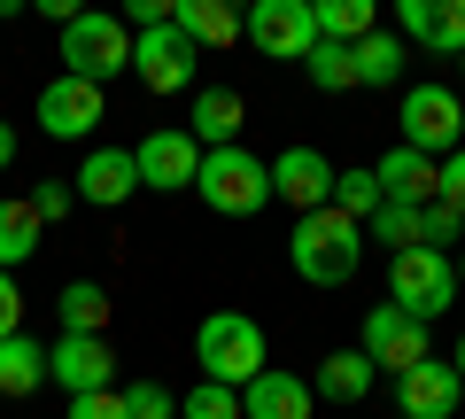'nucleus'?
I'll use <instances>...</instances> for the list:
<instances>
[{"instance_id": "21", "label": "nucleus", "mask_w": 465, "mask_h": 419, "mask_svg": "<svg viewBox=\"0 0 465 419\" xmlns=\"http://www.w3.org/2000/svg\"><path fill=\"white\" fill-rule=\"evenodd\" d=\"M54 319H63V334H109V287L70 280L63 295H54Z\"/></svg>"}, {"instance_id": "33", "label": "nucleus", "mask_w": 465, "mask_h": 419, "mask_svg": "<svg viewBox=\"0 0 465 419\" xmlns=\"http://www.w3.org/2000/svg\"><path fill=\"white\" fill-rule=\"evenodd\" d=\"M63 419H133V412H124V388H94V396H70Z\"/></svg>"}, {"instance_id": "1", "label": "nucleus", "mask_w": 465, "mask_h": 419, "mask_svg": "<svg viewBox=\"0 0 465 419\" xmlns=\"http://www.w3.org/2000/svg\"><path fill=\"white\" fill-rule=\"evenodd\" d=\"M287 256H295V280H311V287H349V280H357V264H365V225L341 218V210L326 202V210L295 218Z\"/></svg>"}, {"instance_id": "6", "label": "nucleus", "mask_w": 465, "mask_h": 419, "mask_svg": "<svg viewBox=\"0 0 465 419\" xmlns=\"http://www.w3.org/2000/svg\"><path fill=\"white\" fill-rule=\"evenodd\" d=\"M241 24H249V47L272 55V63H302L318 47L311 0H256V8H241Z\"/></svg>"}, {"instance_id": "14", "label": "nucleus", "mask_w": 465, "mask_h": 419, "mask_svg": "<svg viewBox=\"0 0 465 419\" xmlns=\"http://www.w3.org/2000/svg\"><path fill=\"white\" fill-rule=\"evenodd\" d=\"M133 164H140V186H155V195H179V186H194L202 148H194V133H148V140L133 148Z\"/></svg>"}, {"instance_id": "7", "label": "nucleus", "mask_w": 465, "mask_h": 419, "mask_svg": "<svg viewBox=\"0 0 465 419\" xmlns=\"http://www.w3.org/2000/svg\"><path fill=\"white\" fill-rule=\"evenodd\" d=\"M357 350L372 357V373H396V381H403L411 365H427V326H419L411 311H396V303H372Z\"/></svg>"}, {"instance_id": "20", "label": "nucleus", "mask_w": 465, "mask_h": 419, "mask_svg": "<svg viewBox=\"0 0 465 419\" xmlns=\"http://www.w3.org/2000/svg\"><path fill=\"white\" fill-rule=\"evenodd\" d=\"M311 16H318V39H333V47H357V39L381 32L372 0H311Z\"/></svg>"}, {"instance_id": "28", "label": "nucleus", "mask_w": 465, "mask_h": 419, "mask_svg": "<svg viewBox=\"0 0 465 419\" xmlns=\"http://www.w3.org/2000/svg\"><path fill=\"white\" fill-rule=\"evenodd\" d=\"M365 225L388 241V249H419V210H403V202H381V210H372Z\"/></svg>"}, {"instance_id": "19", "label": "nucleus", "mask_w": 465, "mask_h": 419, "mask_svg": "<svg viewBox=\"0 0 465 419\" xmlns=\"http://www.w3.org/2000/svg\"><path fill=\"white\" fill-rule=\"evenodd\" d=\"M241 117H249V101L232 94V85H210V94H194V148H241Z\"/></svg>"}, {"instance_id": "31", "label": "nucleus", "mask_w": 465, "mask_h": 419, "mask_svg": "<svg viewBox=\"0 0 465 419\" xmlns=\"http://www.w3.org/2000/svg\"><path fill=\"white\" fill-rule=\"evenodd\" d=\"M434 47L465 55V0H434Z\"/></svg>"}, {"instance_id": "34", "label": "nucleus", "mask_w": 465, "mask_h": 419, "mask_svg": "<svg viewBox=\"0 0 465 419\" xmlns=\"http://www.w3.org/2000/svg\"><path fill=\"white\" fill-rule=\"evenodd\" d=\"M396 39H419V47H434V0H403V8H396Z\"/></svg>"}, {"instance_id": "40", "label": "nucleus", "mask_w": 465, "mask_h": 419, "mask_svg": "<svg viewBox=\"0 0 465 419\" xmlns=\"http://www.w3.org/2000/svg\"><path fill=\"white\" fill-rule=\"evenodd\" d=\"M458 295H465V249H458Z\"/></svg>"}, {"instance_id": "13", "label": "nucleus", "mask_w": 465, "mask_h": 419, "mask_svg": "<svg viewBox=\"0 0 465 419\" xmlns=\"http://www.w3.org/2000/svg\"><path fill=\"white\" fill-rule=\"evenodd\" d=\"M372 179H381V202H403V210L442 202V164L419 155V148H388L381 164H372Z\"/></svg>"}, {"instance_id": "26", "label": "nucleus", "mask_w": 465, "mask_h": 419, "mask_svg": "<svg viewBox=\"0 0 465 419\" xmlns=\"http://www.w3.org/2000/svg\"><path fill=\"white\" fill-rule=\"evenodd\" d=\"M302 70H311L318 94H341V85H357V47H333V39H318V47L302 55Z\"/></svg>"}, {"instance_id": "23", "label": "nucleus", "mask_w": 465, "mask_h": 419, "mask_svg": "<svg viewBox=\"0 0 465 419\" xmlns=\"http://www.w3.org/2000/svg\"><path fill=\"white\" fill-rule=\"evenodd\" d=\"M39 381H47V342L8 334V342H0V396H32Z\"/></svg>"}, {"instance_id": "24", "label": "nucleus", "mask_w": 465, "mask_h": 419, "mask_svg": "<svg viewBox=\"0 0 465 419\" xmlns=\"http://www.w3.org/2000/svg\"><path fill=\"white\" fill-rule=\"evenodd\" d=\"M39 249V210L32 202H0V272H16Z\"/></svg>"}, {"instance_id": "35", "label": "nucleus", "mask_w": 465, "mask_h": 419, "mask_svg": "<svg viewBox=\"0 0 465 419\" xmlns=\"http://www.w3.org/2000/svg\"><path fill=\"white\" fill-rule=\"evenodd\" d=\"M24 202H32V210H39V225H54V218H63V210H70V202H78V195H70L63 179H39L32 195H24Z\"/></svg>"}, {"instance_id": "18", "label": "nucleus", "mask_w": 465, "mask_h": 419, "mask_svg": "<svg viewBox=\"0 0 465 419\" xmlns=\"http://www.w3.org/2000/svg\"><path fill=\"white\" fill-rule=\"evenodd\" d=\"M171 24H179L194 47H232V39H249V24H241L232 0H171Z\"/></svg>"}, {"instance_id": "38", "label": "nucleus", "mask_w": 465, "mask_h": 419, "mask_svg": "<svg viewBox=\"0 0 465 419\" xmlns=\"http://www.w3.org/2000/svg\"><path fill=\"white\" fill-rule=\"evenodd\" d=\"M8 164H16V125L0 117V171H8Z\"/></svg>"}, {"instance_id": "36", "label": "nucleus", "mask_w": 465, "mask_h": 419, "mask_svg": "<svg viewBox=\"0 0 465 419\" xmlns=\"http://www.w3.org/2000/svg\"><path fill=\"white\" fill-rule=\"evenodd\" d=\"M442 210H458V218H465V148L442 155Z\"/></svg>"}, {"instance_id": "41", "label": "nucleus", "mask_w": 465, "mask_h": 419, "mask_svg": "<svg viewBox=\"0 0 465 419\" xmlns=\"http://www.w3.org/2000/svg\"><path fill=\"white\" fill-rule=\"evenodd\" d=\"M458 63H465V55H458Z\"/></svg>"}, {"instance_id": "11", "label": "nucleus", "mask_w": 465, "mask_h": 419, "mask_svg": "<svg viewBox=\"0 0 465 419\" xmlns=\"http://www.w3.org/2000/svg\"><path fill=\"white\" fill-rule=\"evenodd\" d=\"M272 195H280L295 218H311V210L333 202V164L318 148H280V155H272Z\"/></svg>"}, {"instance_id": "16", "label": "nucleus", "mask_w": 465, "mask_h": 419, "mask_svg": "<svg viewBox=\"0 0 465 419\" xmlns=\"http://www.w3.org/2000/svg\"><path fill=\"white\" fill-rule=\"evenodd\" d=\"M396 404L411 419H450V412H465V381H458V365H442V357H427V365H411L396 381Z\"/></svg>"}, {"instance_id": "22", "label": "nucleus", "mask_w": 465, "mask_h": 419, "mask_svg": "<svg viewBox=\"0 0 465 419\" xmlns=\"http://www.w3.org/2000/svg\"><path fill=\"white\" fill-rule=\"evenodd\" d=\"M311 388H318L326 404H365V388H372V357H365V350H333L326 365H318Z\"/></svg>"}, {"instance_id": "12", "label": "nucleus", "mask_w": 465, "mask_h": 419, "mask_svg": "<svg viewBox=\"0 0 465 419\" xmlns=\"http://www.w3.org/2000/svg\"><path fill=\"white\" fill-rule=\"evenodd\" d=\"M109 373H116L109 334H63V342L47 350V381H63L70 396H94V388H109Z\"/></svg>"}, {"instance_id": "32", "label": "nucleus", "mask_w": 465, "mask_h": 419, "mask_svg": "<svg viewBox=\"0 0 465 419\" xmlns=\"http://www.w3.org/2000/svg\"><path fill=\"white\" fill-rule=\"evenodd\" d=\"M124 412H133V419H171L179 404H171V388H155V381H133V388H124Z\"/></svg>"}, {"instance_id": "15", "label": "nucleus", "mask_w": 465, "mask_h": 419, "mask_svg": "<svg viewBox=\"0 0 465 419\" xmlns=\"http://www.w3.org/2000/svg\"><path fill=\"white\" fill-rule=\"evenodd\" d=\"M70 195L94 202V210L133 202V195H140V164H133V148H94V155L78 164V179H70Z\"/></svg>"}, {"instance_id": "4", "label": "nucleus", "mask_w": 465, "mask_h": 419, "mask_svg": "<svg viewBox=\"0 0 465 419\" xmlns=\"http://www.w3.org/2000/svg\"><path fill=\"white\" fill-rule=\"evenodd\" d=\"M54 47H63V78H85V85H101V94H109L116 70H133V32H124V16H109V8H85Z\"/></svg>"}, {"instance_id": "3", "label": "nucleus", "mask_w": 465, "mask_h": 419, "mask_svg": "<svg viewBox=\"0 0 465 419\" xmlns=\"http://www.w3.org/2000/svg\"><path fill=\"white\" fill-rule=\"evenodd\" d=\"M194 195L210 202L217 218H256L272 202V164L249 148H202V171H194Z\"/></svg>"}, {"instance_id": "39", "label": "nucleus", "mask_w": 465, "mask_h": 419, "mask_svg": "<svg viewBox=\"0 0 465 419\" xmlns=\"http://www.w3.org/2000/svg\"><path fill=\"white\" fill-rule=\"evenodd\" d=\"M450 365H458V381H465V334H458V357H450Z\"/></svg>"}, {"instance_id": "5", "label": "nucleus", "mask_w": 465, "mask_h": 419, "mask_svg": "<svg viewBox=\"0 0 465 419\" xmlns=\"http://www.w3.org/2000/svg\"><path fill=\"white\" fill-rule=\"evenodd\" d=\"M388 287H396V311H411L419 326L442 319L450 303H458V264H450L442 249H396V272H388Z\"/></svg>"}, {"instance_id": "27", "label": "nucleus", "mask_w": 465, "mask_h": 419, "mask_svg": "<svg viewBox=\"0 0 465 419\" xmlns=\"http://www.w3.org/2000/svg\"><path fill=\"white\" fill-rule=\"evenodd\" d=\"M333 210L365 225L372 210H381V179H372V171H333Z\"/></svg>"}, {"instance_id": "17", "label": "nucleus", "mask_w": 465, "mask_h": 419, "mask_svg": "<svg viewBox=\"0 0 465 419\" xmlns=\"http://www.w3.org/2000/svg\"><path fill=\"white\" fill-rule=\"evenodd\" d=\"M311 404H318V388L295 381V373H280V365H264L241 388V419H311Z\"/></svg>"}, {"instance_id": "8", "label": "nucleus", "mask_w": 465, "mask_h": 419, "mask_svg": "<svg viewBox=\"0 0 465 419\" xmlns=\"http://www.w3.org/2000/svg\"><path fill=\"white\" fill-rule=\"evenodd\" d=\"M458 133H465V101L450 94V85H411V94H403V148L450 155Z\"/></svg>"}, {"instance_id": "29", "label": "nucleus", "mask_w": 465, "mask_h": 419, "mask_svg": "<svg viewBox=\"0 0 465 419\" xmlns=\"http://www.w3.org/2000/svg\"><path fill=\"white\" fill-rule=\"evenodd\" d=\"M179 419H241V396L217 388V381H202L194 396H179Z\"/></svg>"}, {"instance_id": "30", "label": "nucleus", "mask_w": 465, "mask_h": 419, "mask_svg": "<svg viewBox=\"0 0 465 419\" xmlns=\"http://www.w3.org/2000/svg\"><path fill=\"white\" fill-rule=\"evenodd\" d=\"M458 234H465L458 210H442V202H427V210H419V249H450Z\"/></svg>"}, {"instance_id": "37", "label": "nucleus", "mask_w": 465, "mask_h": 419, "mask_svg": "<svg viewBox=\"0 0 465 419\" xmlns=\"http://www.w3.org/2000/svg\"><path fill=\"white\" fill-rule=\"evenodd\" d=\"M8 334H24V287L0 272V342H8Z\"/></svg>"}, {"instance_id": "25", "label": "nucleus", "mask_w": 465, "mask_h": 419, "mask_svg": "<svg viewBox=\"0 0 465 419\" xmlns=\"http://www.w3.org/2000/svg\"><path fill=\"white\" fill-rule=\"evenodd\" d=\"M357 85H403V39L396 32L357 39Z\"/></svg>"}, {"instance_id": "9", "label": "nucleus", "mask_w": 465, "mask_h": 419, "mask_svg": "<svg viewBox=\"0 0 465 419\" xmlns=\"http://www.w3.org/2000/svg\"><path fill=\"white\" fill-rule=\"evenodd\" d=\"M194 63H202V47L179 32V24L133 39V70H140V85H148V94H186V85H194Z\"/></svg>"}, {"instance_id": "10", "label": "nucleus", "mask_w": 465, "mask_h": 419, "mask_svg": "<svg viewBox=\"0 0 465 419\" xmlns=\"http://www.w3.org/2000/svg\"><path fill=\"white\" fill-rule=\"evenodd\" d=\"M109 117V94L85 78H47V94H39V133L47 140H94V125Z\"/></svg>"}, {"instance_id": "2", "label": "nucleus", "mask_w": 465, "mask_h": 419, "mask_svg": "<svg viewBox=\"0 0 465 419\" xmlns=\"http://www.w3.org/2000/svg\"><path fill=\"white\" fill-rule=\"evenodd\" d=\"M194 365H202V381H217V388L241 396V388L272 365L264 357V326H256L249 311H210V319L194 326Z\"/></svg>"}]
</instances>
